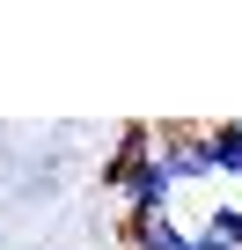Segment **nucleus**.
Listing matches in <instances>:
<instances>
[{
    "mask_svg": "<svg viewBox=\"0 0 242 250\" xmlns=\"http://www.w3.org/2000/svg\"><path fill=\"white\" fill-rule=\"evenodd\" d=\"M147 147H154V162H162V177L169 184H205L213 177V162H205V125H147Z\"/></svg>",
    "mask_w": 242,
    "mask_h": 250,
    "instance_id": "nucleus-1",
    "label": "nucleus"
},
{
    "mask_svg": "<svg viewBox=\"0 0 242 250\" xmlns=\"http://www.w3.org/2000/svg\"><path fill=\"white\" fill-rule=\"evenodd\" d=\"M117 243L125 250H191V221H176V213H125L117 221Z\"/></svg>",
    "mask_w": 242,
    "mask_h": 250,
    "instance_id": "nucleus-2",
    "label": "nucleus"
},
{
    "mask_svg": "<svg viewBox=\"0 0 242 250\" xmlns=\"http://www.w3.org/2000/svg\"><path fill=\"white\" fill-rule=\"evenodd\" d=\"M205 162H213V177L242 184V118H213L205 125Z\"/></svg>",
    "mask_w": 242,
    "mask_h": 250,
    "instance_id": "nucleus-3",
    "label": "nucleus"
},
{
    "mask_svg": "<svg viewBox=\"0 0 242 250\" xmlns=\"http://www.w3.org/2000/svg\"><path fill=\"white\" fill-rule=\"evenodd\" d=\"M191 228H205L213 243L242 250V206H235V199H213V206H205V221H191Z\"/></svg>",
    "mask_w": 242,
    "mask_h": 250,
    "instance_id": "nucleus-4",
    "label": "nucleus"
},
{
    "mask_svg": "<svg viewBox=\"0 0 242 250\" xmlns=\"http://www.w3.org/2000/svg\"><path fill=\"white\" fill-rule=\"evenodd\" d=\"M191 250H227V243H213L205 228H191Z\"/></svg>",
    "mask_w": 242,
    "mask_h": 250,
    "instance_id": "nucleus-5",
    "label": "nucleus"
}]
</instances>
